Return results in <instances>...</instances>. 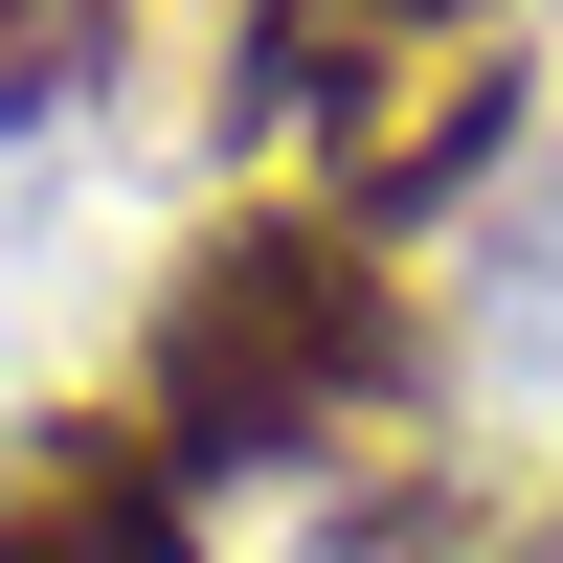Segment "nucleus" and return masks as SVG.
<instances>
[{
  "mask_svg": "<svg viewBox=\"0 0 563 563\" xmlns=\"http://www.w3.org/2000/svg\"><path fill=\"white\" fill-rule=\"evenodd\" d=\"M113 23L135 0H0V113H68V90L113 68Z\"/></svg>",
  "mask_w": 563,
  "mask_h": 563,
  "instance_id": "20e7f679",
  "label": "nucleus"
},
{
  "mask_svg": "<svg viewBox=\"0 0 563 563\" xmlns=\"http://www.w3.org/2000/svg\"><path fill=\"white\" fill-rule=\"evenodd\" d=\"M406 361H429V316H406L384 225H339V203H225L203 249L158 271V316H135V429L180 451V496H225V474H339V451L406 406Z\"/></svg>",
  "mask_w": 563,
  "mask_h": 563,
  "instance_id": "f257e3e1",
  "label": "nucleus"
},
{
  "mask_svg": "<svg viewBox=\"0 0 563 563\" xmlns=\"http://www.w3.org/2000/svg\"><path fill=\"white\" fill-rule=\"evenodd\" d=\"M496 135H519V68H496L474 23L451 45H361V68L316 90V203L406 225V203H451V180H496Z\"/></svg>",
  "mask_w": 563,
  "mask_h": 563,
  "instance_id": "f03ea898",
  "label": "nucleus"
},
{
  "mask_svg": "<svg viewBox=\"0 0 563 563\" xmlns=\"http://www.w3.org/2000/svg\"><path fill=\"white\" fill-rule=\"evenodd\" d=\"M474 563H563V496H496V541Z\"/></svg>",
  "mask_w": 563,
  "mask_h": 563,
  "instance_id": "423d86ee",
  "label": "nucleus"
},
{
  "mask_svg": "<svg viewBox=\"0 0 563 563\" xmlns=\"http://www.w3.org/2000/svg\"><path fill=\"white\" fill-rule=\"evenodd\" d=\"M339 23H361V45H451L474 0H339Z\"/></svg>",
  "mask_w": 563,
  "mask_h": 563,
  "instance_id": "39448f33",
  "label": "nucleus"
},
{
  "mask_svg": "<svg viewBox=\"0 0 563 563\" xmlns=\"http://www.w3.org/2000/svg\"><path fill=\"white\" fill-rule=\"evenodd\" d=\"M0 563H203V496L135 406H45L0 429Z\"/></svg>",
  "mask_w": 563,
  "mask_h": 563,
  "instance_id": "7ed1b4c3",
  "label": "nucleus"
}]
</instances>
